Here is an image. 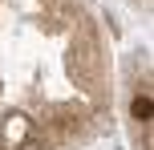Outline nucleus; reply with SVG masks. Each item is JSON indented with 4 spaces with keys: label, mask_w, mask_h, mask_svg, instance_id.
I'll return each mask as SVG.
<instances>
[{
    "label": "nucleus",
    "mask_w": 154,
    "mask_h": 150,
    "mask_svg": "<svg viewBox=\"0 0 154 150\" xmlns=\"http://www.w3.org/2000/svg\"><path fill=\"white\" fill-rule=\"evenodd\" d=\"M130 114H134L138 122H150V114H154V97H150V93H138V97L130 102Z\"/></svg>",
    "instance_id": "nucleus-1"
}]
</instances>
